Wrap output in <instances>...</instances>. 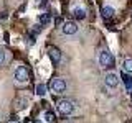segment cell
Listing matches in <instances>:
<instances>
[{"instance_id":"obj_13","label":"cell","mask_w":132,"mask_h":123,"mask_svg":"<svg viewBox=\"0 0 132 123\" xmlns=\"http://www.w3.org/2000/svg\"><path fill=\"white\" fill-rule=\"evenodd\" d=\"M50 18H51V16H50V13L41 15V16H40V22H41V25H43V26H45V25H48V23H50Z\"/></svg>"},{"instance_id":"obj_8","label":"cell","mask_w":132,"mask_h":123,"mask_svg":"<svg viewBox=\"0 0 132 123\" xmlns=\"http://www.w3.org/2000/svg\"><path fill=\"white\" fill-rule=\"evenodd\" d=\"M114 13H116L114 7L106 5V7H102V8H101V15H102V18H104V20H111V18L114 16Z\"/></svg>"},{"instance_id":"obj_1","label":"cell","mask_w":132,"mask_h":123,"mask_svg":"<svg viewBox=\"0 0 132 123\" xmlns=\"http://www.w3.org/2000/svg\"><path fill=\"white\" fill-rule=\"evenodd\" d=\"M56 108L63 117H69V115L74 112V104L71 100H68V98H63V100H60L56 104Z\"/></svg>"},{"instance_id":"obj_16","label":"cell","mask_w":132,"mask_h":123,"mask_svg":"<svg viewBox=\"0 0 132 123\" xmlns=\"http://www.w3.org/2000/svg\"><path fill=\"white\" fill-rule=\"evenodd\" d=\"M33 123H41V121L40 120H33Z\"/></svg>"},{"instance_id":"obj_9","label":"cell","mask_w":132,"mask_h":123,"mask_svg":"<svg viewBox=\"0 0 132 123\" xmlns=\"http://www.w3.org/2000/svg\"><path fill=\"white\" fill-rule=\"evenodd\" d=\"M73 18L74 20H84L86 18V10L84 8H74L73 10Z\"/></svg>"},{"instance_id":"obj_17","label":"cell","mask_w":132,"mask_h":123,"mask_svg":"<svg viewBox=\"0 0 132 123\" xmlns=\"http://www.w3.org/2000/svg\"><path fill=\"white\" fill-rule=\"evenodd\" d=\"M12 123H18V121H12Z\"/></svg>"},{"instance_id":"obj_2","label":"cell","mask_w":132,"mask_h":123,"mask_svg":"<svg viewBox=\"0 0 132 123\" xmlns=\"http://www.w3.org/2000/svg\"><path fill=\"white\" fill-rule=\"evenodd\" d=\"M99 64H101L102 69H111L114 66V56L107 49H102L99 53Z\"/></svg>"},{"instance_id":"obj_11","label":"cell","mask_w":132,"mask_h":123,"mask_svg":"<svg viewBox=\"0 0 132 123\" xmlns=\"http://www.w3.org/2000/svg\"><path fill=\"white\" fill-rule=\"evenodd\" d=\"M122 80H124V84H126V89L127 90H132V79L127 76V72L122 74Z\"/></svg>"},{"instance_id":"obj_4","label":"cell","mask_w":132,"mask_h":123,"mask_svg":"<svg viewBox=\"0 0 132 123\" xmlns=\"http://www.w3.org/2000/svg\"><path fill=\"white\" fill-rule=\"evenodd\" d=\"M50 90L55 94H63L66 90V82L63 79H60V77H55V79H51L50 82Z\"/></svg>"},{"instance_id":"obj_6","label":"cell","mask_w":132,"mask_h":123,"mask_svg":"<svg viewBox=\"0 0 132 123\" xmlns=\"http://www.w3.org/2000/svg\"><path fill=\"white\" fill-rule=\"evenodd\" d=\"M48 56H50V59H51L53 64H60V61H61V51L58 48L50 46L48 48Z\"/></svg>"},{"instance_id":"obj_14","label":"cell","mask_w":132,"mask_h":123,"mask_svg":"<svg viewBox=\"0 0 132 123\" xmlns=\"http://www.w3.org/2000/svg\"><path fill=\"white\" fill-rule=\"evenodd\" d=\"M45 118H46L48 123H53V121H55V115H53L51 112H46V113H45Z\"/></svg>"},{"instance_id":"obj_18","label":"cell","mask_w":132,"mask_h":123,"mask_svg":"<svg viewBox=\"0 0 132 123\" xmlns=\"http://www.w3.org/2000/svg\"><path fill=\"white\" fill-rule=\"evenodd\" d=\"M130 100H132V95H130Z\"/></svg>"},{"instance_id":"obj_10","label":"cell","mask_w":132,"mask_h":123,"mask_svg":"<svg viewBox=\"0 0 132 123\" xmlns=\"http://www.w3.org/2000/svg\"><path fill=\"white\" fill-rule=\"evenodd\" d=\"M122 67L127 74H132V57H126V59H124Z\"/></svg>"},{"instance_id":"obj_7","label":"cell","mask_w":132,"mask_h":123,"mask_svg":"<svg viewBox=\"0 0 132 123\" xmlns=\"http://www.w3.org/2000/svg\"><path fill=\"white\" fill-rule=\"evenodd\" d=\"M61 30H63L64 35H74L78 31V25H76V22H64Z\"/></svg>"},{"instance_id":"obj_12","label":"cell","mask_w":132,"mask_h":123,"mask_svg":"<svg viewBox=\"0 0 132 123\" xmlns=\"http://www.w3.org/2000/svg\"><path fill=\"white\" fill-rule=\"evenodd\" d=\"M45 94H46V85L45 84H38L36 85V95H45Z\"/></svg>"},{"instance_id":"obj_3","label":"cell","mask_w":132,"mask_h":123,"mask_svg":"<svg viewBox=\"0 0 132 123\" xmlns=\"http://www.w3.org/2000/svg\"><path fill=\"white\" fill-rule=\"evenodd\" d=\"M15 80L20 82V84H25V82L30 80V71H28L25 66H18L15 71Z\"/></svg>"},{"instance_id":"obj_15","label":"cell","mask_w":132,"mask_h":123,"mask_svg":"<svg viewBox=\"0 0 132 123\" xmlns=\"http://www.w3.org/2000/svg\"><path fill=\"white\" fill-rule=\"evenodd\" d=\"M5 63V51L3 49H0V66Z\"/></svg>"},{"instance_id":"obj_5","label":"cell","mask_w":132,"mask_h":123,"mask_svg":"<svg viewBox=\"0 0 132 123\" xmlns=\"http://www.w3.org/2000/svg\"><path fill=\"white\" fill-rule=\"evenodd\" d=\"M104 84H106L109 89H116V87L119 85V77H117V74H114V72H107V74H106V77H104Z\"/></svg>"}]
</instances>
